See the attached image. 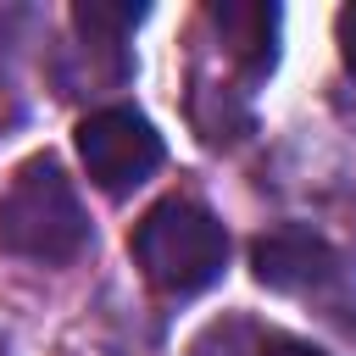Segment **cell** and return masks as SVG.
I'll list each match as a JSON object with an SVG mask.
<instances>
[{
	"label": "cell",
	"mask_w": 356,
	"mask_h": 356,
	"mask_svg": "<svg viewBox=\"0 0 356 356\" xmlns=\"http://www.w3.org/2000/svg\"><path fill=\"white\" fill-rule=\"evenodd\" d=\"M250 267H256V278H261L267 289H278V295H317V289H328V284L345 273L339 250H334L323 234L300 228V222H284V228L261 234L256 250H250Z\"/></svg>",
	"instance_id": "277c9868"
},
{
	"label": "cell",
	"mask_w": 356,
	"mask_h": 356,
	"mask_svg": "<svg viewBox=\"0 0 356 356\" xmlns=\"http://www.w3.org/2000/svg\"><path fill=\"white\" fill-rule=\"evenodd\" d=\"M256 356H323V350H317V345H306V339H284V334H267Z\"/></svg>",
	"instance_id": "52a82bcc"
},
{
	"label": "cell",
	"mask_w": 356,
	"mask_h": 356,
	"mask_svg": "<svg viewBox=\"0 0 356 356\" xmlns=\"http://www.w3.org/2000/svg\"><path fill=\"white\" fill-rule=\"evenodd\" d=\"M339 56H345V67L356 72V6L339 11Z\"/></svg>",
	"instance_id": "ba28073f"
},
{
	"label": "cell",
	"mask_w": 356,
	"mask_h": 356,
	"mask_svg": "<svg viewBox=\"0 0 356 356\" xmlns=\"http://www.w3.org/2000/svg\"><path fill=\"white\" fill-rule=\"evenodd\" d=\"M78 156H83V172L106 195H128L161 167V134L139 111L106 106L78 122Z\"/></svg>",
	"instance_id": "3957f363"
},
{
	"label": "cell",
	"mask_w": 356,
	"mask_h": 356,
	"mask_svg": "<svg viewBox=\"0 0 356 356\" xmlns=\"http://www.w3.org/2000/svg\"><path fill=\"white\" fill-rule=\"evenodd\" d=\"M139 17H145V6H106V0H78V6H72L78 33H83L89 44H100V50H117V39H122Z\"/></svg>",
	"instance_id": "8992f818"
},
{
	"label": "cell",
	"mask_w": 356,
	"mask_h": 356,
	"mask_svg": "<svg viewBox=\"0 0 356 356\" xmlns=\"http://www.w3.org/2000/svg\"><path fill=\"white\" fill-rule=\"evenodd\" d=\"M0 245L22 261H72L89 245V217L50 156L22 161L0 195Z\"/></svg>",
	"instance_id": "7a4b0ae2"
},
{
	"label": "cell",
	"mask_w": 356,
	"mask_h": 356,
	"mask_svg": "<svg viewBox=\"0 0 356 356\" xmlns=\"http://www.w3.org/2000/svg\"><path fill=\"white\" fill-rule=\"evenodd\" d=\"M134 261L161 295H200L228 267V234L200 200H161L134 228Z\"/></svg>",
	"instance_id": "6da1fadb"
},
{
	"label": "cell",
	"mask_w": 356,
	"mask_h": 356,
	"mask_svg": "<svg viewBox=\"0 0 356 356\" xmlns=\"http://www.w3.org/2000/svg\"><path fill=\"white\" fill-rule=\"evenodd\" d=\"M211 22L222 28V44L245 61L250 78H261L273 67V44H278V6H261V0H222L211 6Z\"/></svg>",
	"instance_id": "5b68a950"
}]
</instances>
